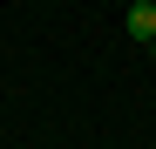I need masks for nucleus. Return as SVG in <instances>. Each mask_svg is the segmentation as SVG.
<instances>
[{
    "label": "nucleus",
    "instance_id": "7ed1b4c3",
    "mask_svg": "<svg viewBox=\"0 0 156 149\" xmlns=\"http://www.w3.org/2000/svg\"><path fill=\"white\" fill-rule=\"evenodd\" d=\"M129 7H136V0H129Z\"/></svg>",
    "mask_w": 156,
    "mask_h": 149
},
{
    "label": "nucleus",
    "instance_id": "f257e3e1",
    "mask_svg": "<svg viewBox=\"0 0 156 149\" xmlns=\"http://www.w3.org/2000/svg\"><path fill=\"white\" fill-rule=\"evenodd\" d=\"M122 27H129V41H143V47H149V41H156V0H136Z\"/></svg>",
    "mask_w": 156,
    "mask_h": 149
},
{
    "label": "nucleus",
    "instance_id": "f03ea898",
    "mask_svg": "<svg viewBox=\"0 0 156 149\" xmlns=\"http://www.w3.org/2000/svg\"><path fill=\"white\" fill-rule=\"evenodd\" d=\"M149 61H156V41H149Z\"/></svg>",
    "mask_w": 156,
    "mask_h": 149
}]
</instances>
